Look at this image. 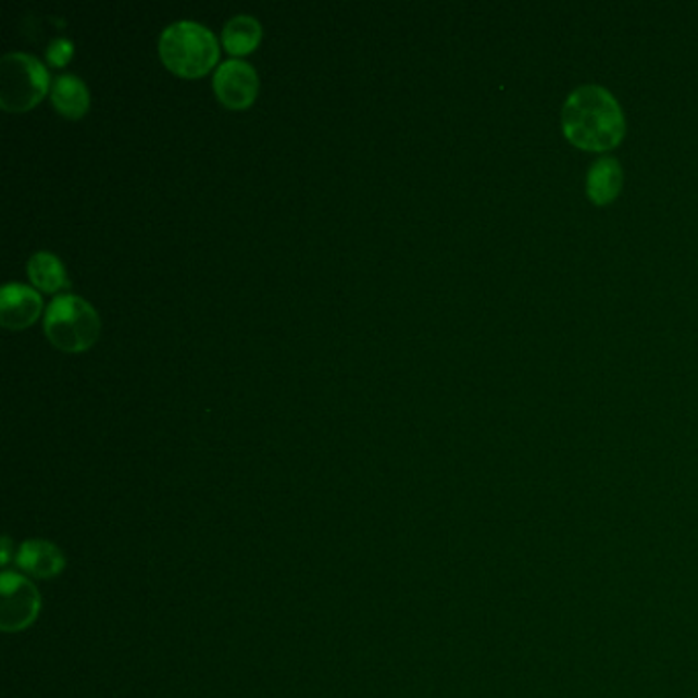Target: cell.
Returning <instances> with one entry per match:
<instances>
[{"mask_svg":"<svg viewBox=\"0 0 698 698\" xmlns=\"http://www.w3.org/2000/svg\"><path fill=\"white\" fill-rule=\"evenodd\" d=\"M561 132L570 144L586 152H609L627 132L619 101L598 85L577 87L561 109Z\"/></svg>","mask_w":698,"mask_h":698,"instance_id":"1","label":"cell"},{"mask_svg":"<svg viewBox=\"0 0 698 698\" xmlns=\"http://www.w3.org/2000/svg\"><path fill=\"white\" fill-rule=\"evenodd\" d=\"M158 53L164 66L183 78H197L217 62V41L208 27L195 21H176L158 39Z\"/></svg>","mask_w":698,"mask_h":698,"instance_id":"2","label":"cell"},{"mask_svg":"<svg viewBox=\"0 0 698 698\" xmlns=\"http://www.w3.org/2000/svg\"><path fill=\"white\" fill-rule=\"evenodd\" d=\"M43 331L55 349L83 352L97 342L101 320L83 297L58 296L46 310Z\"/></svg>","mask_w":698,"mask_h":698,"instance_id":"3","label":"cell"},{"mask_svg":"<svg viewBox=\"0 0 698 698\" xmlns=\"http://www.w3.org/2000/svg\"><path fill=\"white\" fill-rule=\"evenodd\" d=\"M50 74L29 53L9 52L0 62V107L9 113L29 111L46 97Z\"/></svg>","mask_w":698,"mask_h":698,"instance_id":"4","label":"cell"},{"mask_svg":"<svg viewBox=\"0 0 698 698\" xmlns=\"http://www.w3.org/2000/svg\"><path fill=\"white\" fill-rule=\"evenodd\" d=\"M39 593L27 577L4 572L0 577V627L9 633L29 627L39 614Z\"/></svg>","mask_w":698,"mask_h":698,"instance_id":"5","label":"cell"},{"mask_svg":"<svg viewBox=\"0 0 698 698\" xmlns=\"http://www.w3.org/2000/svg\"><path fill=\"white\" fill-rule=\"evenodd\" d=\"M213 90L227 109L240 111L254 103L259 95V74L248 62L227 60L215 71Z\"/></svg>","mask_w":698,"mask_h":698,"instance_id":"6","label":"cell"},{"mask_svg":"<svg viewBox=\"0 0 698 698\" xmlns=\"http://www.w3.org/2000/svg\"><path fill=\"white\" fill-rule=\"evenodd\" d=\"M43 301L34 287L9 283L0 291V324L7 331H25L41 314Z\"/></svg>","mask_w":698,"mask_h":698,"instance_id":"7","label":"cell"},{"mask_svg":"<svg viewBox=\"0 0 698 698\" xmlns=\"http://www.w3.org/2000/svg\"><path fill=\"white\" fill-rule=\"evenodd\" d=\"M623 189V169L616 158H598L586 175V195L594 205H609Z\"/></svg>","mask_w":698,"mask_h":698,"instance_id":"8","label":"cell"},{"mask_svg":"<svg viewBox=\"0 0 698 698\" xmlns=\"http://www.w3.org/2000/svg\"><path fill=\"white\" fill-rule=\"evenodd\" d=\"M18 568L34 577H48L58 576L64 565L66 559L62 556V551L50 541H27L21 545L17 553Z\"/></svg>","mask_w":698,"mask_h":698,"instance_id":"9","label":"cell"},{"mask_svg":"<svg viewBox=\"0 0 698 698\" xmlns=\"http://www.w3.org/2000/svg\"><path fill=\"white\" fill-rule=\"evenodd\" d=\"M52 103L66 120H80L87 115L90 97L88 88L78 76L62 74L53 80Z\"/></svg>","mask_w":698,"mask_h":698,"instance_id":"10","label":"cell"},{"mask_svg":"<svg viewBox=\"0 0 698 698\" xmlns=\"http://www.w3.org/2000/svg\"><path fill=\"white\" fill-rule=\"evenodd\" d=\"M261 23L250 15H236L229 18L222 32V43L232 55H246L254 52L261 43Z\"/></svg>","mask_w":698,"mask_h":698,"instance_id":"11","label":"cell"},{"mask_svg":"<svg viewBox=\"0 0 698 698\" xmlns=\"http://www.w3.org/2000/svg\"><path fill=\"white\" fill-rule=\"evenodd\" d=\"M27 275L37 289L46 294L60 291L64 285H68L66 271L60 259L52 252H36L27 262Z\"/></svg>","mask_w":698,"mask_h":698,"instance_id":"12","label":"cell"},{"mask_svg":"<svg viewBox=\"0 0 698 698\" xmlns=\"http://www.w3.org/2000/svg\"><path fill=\"white\" fill-rule=\"evenodd\" d=\"M72 52H74V46H72L71 39L58 37V39H53L52 43H50L48 60H50V64L55 66V68H62V66L71 60Z\"/></svg>","mask_w":698,"mask_h":698,"instance_id":"13","label":"cell"},{"mask_svg":"<svg viewBox=\"0 0 698 698\" xmlns=\"http://www.w3.org/2000/svg\"><path fill=\"white\" fill-rule=\"evenodd\" d=\"M9 561V539H4V549H2V563Z\"/></svg>","mask_w":698,"mask_h":698,"instance_id":"14","label":"cell"}]
</instances>
